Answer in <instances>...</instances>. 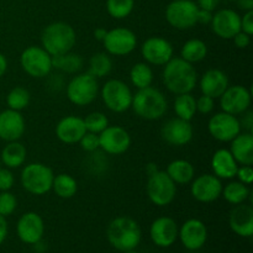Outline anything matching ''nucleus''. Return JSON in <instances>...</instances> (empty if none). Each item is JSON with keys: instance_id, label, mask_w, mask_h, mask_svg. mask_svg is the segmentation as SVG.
<instances>
[{"instance_id": "obj_48", "label": "nucleus", "mask_w": 253, "mask_h": 253, "mask_svg": "<svg viewBox=\"0 0 253 253\" xmlns=\"http://www.w3.org/2000/svg\"><path fill=\"white\" fill-rule=\"evenodd\" d=\"M212 11H209V10L204 9H198L197 14V22L198 24L203 25H209L212 20Z\"/></svg>"}, {"instance_id": "obj_23", "label": "nucleus", "mask_w": 253, "mask_h": 253, "mask_svg": "<svg viewBox=\"0 0 253 253\" xmlns=\"http://www.w3.org/2000/svg\"><path fill=\"white\" fill-rule=\"evenodd\" d=\"M56 136L61 142L66 145H74L81 141L86 132L84 120L79 116L68 115L62 118L56 126Z\"/></svg>"}, {"instance_id": "obj_44", "label": "nucleus", "mask_w": 253, "mask_h": 253, "mask_svg": "<svg viewBox=\"0 0 253 253\" xmlns=\"http://www.w3.org/2000/svg\"><path fill=\"white\" fill-rule=\"evenodd\" d=\"M236 177L239 179V182L244 183L246 185H251L253 180V169L251 166H241L237 168Z\"/></svg>"}, {"instance_id": "obj_19", "label": "nucleus", "mask_w": 253, "mask_h": 253, "mask_svg": "<svg viewBox=\"0 0 253 253\" xmlns=\"http://www.w3.org/2000/svg\"><path fill=\"white\" fill-rule=\"evenodd\" d=\"M211 30L222 40H232L241 31V16L232 9H221L212 15Z\"/></svg>"}, {"instance_id": "obj_38", "label": "nucleus", "mask_w": 253, "mask_h": 253, "mask_svg": "<svg viewBox=\"0 0 253 253\" xmlns=\"http://www.w3.org/2000/svg\"><path fill=\"white\" fill-rule=\"evenodd\" d=\"M135 0H106L108 14L114 19H125L132 12Z\"/></svg>"}, {"instance_id": "obj_17", "label": "nucleus", "mask_w": 253, "mask_h": 253, "mask_svg": "<svg viewBox=\"0 0 253 253\" xmlns=\"http://www.w3.org/2000/svg\"><path fill=\"white\" fill-rule=\"evenodd\" d=\"M190 183H192L190 193L197 202L212 203L221 197L224 187H222L221 179L216 175L207 173V174L194 178Z\"/></svg>"}, {"instance_id": "obj_41", "label": "nucleus", "mask_w": 253, "mask_h": 253, "mask_svg": "<svg viewBox=\"0 0 253 253\" xmlns=\"http://www.w3.org/2000/svg\"><path fill=\"white\" fill-rule=\"evenodd\" d=\"M78 143L81 145L82 150L85 151V152H96L99 150V135L98 133L88 132L86 131Z\"/></svg>"}, {"instance_id": "obj_47", "label": "nucleus", "mask_w": 253, "mask_h": 253, "mask_svg": "<svg viewBox=\"0 0 253 253\" xmlns=\"http://www.w3.org/2000/svg\"><path fill=\"white\" fill-rule=\"evenodd\" d=\"M242 119L240 120V124H241V127H244L247 132H252L253 127V113L252 111L247 110L245 111L244 114H241Z\"/></svg>"}, {"instance_id": "obj_2", "label": "nucleus", "mask_w": 253, "mask_h": 253, "mask_svg": "<svg viewBox=\"0 0 253 253\" xmlns=\"http://www.w3.org/2000/svg\"><path fill=\"white\" fill-rule=\"evenodd\" d=\"M131 109L140 119L148 121L160 120L167 113L168 103L165 94L152 85L137 89L132 96Z\"/></svg>"}, {"instance_id": "obj_7", "label": "nucleus", "mask_w": 253, "mask_h": 253, "mask_svg": "<svg viewBox=\"0 0 253 253\" xmlns=\"http://www.w3.org/2000/svg\"><path fill=\"white\" fill-rule=\"evenodd\" d=\"M100 95L106 108L113 113H125L131 109L132 91L125 82L120 79H109L100 89Z\"/></svg>"}, {"instance_id": "obj_18", "label": "nucleus", "mask_w": 253, "mask_h": 253, "mask_svg": "<svg viewBox=\"0 0 253 253\" xmlns=\"http://www.w3.org/2000/svg\"><path fill=\"white\" fill-rule=\"evenodd\" d=\"M16 232L24 244L37 245L44 234L43 219L35 211L25 212L17 221Z\"/></svg>"}, {"instance_id": "obj_36", "label": "nucleus", "mask_w": 253, "mask_h": 253, "mask_svg": "<svg viewBox=\"0 0 253 253\" xmlns=\"http://www.w3.org/2000/svg\"><path fill=\"white\" fill-rule=\"evenodd\" d=\"M113 71V61L106 52L94 53L89 59V73L95 78H104Z\"/></svg>"}, {"instance_id": "obj_10", "label": "nucleus", "mask_w": 253, "mask_h": 253, "mask_svg": "<svg viewBox=\"0 0 253 253\" xmlns=\"http://www.w3.org/2000/svg\"><path fill=\"white\" fill-rule=\"evenodd\" d=\"M198 5L193 0H173L166 7L165 16L168 24L177 30H189L197 22Z\"/></svg>"}, {"instance_id": "obj_31", "label": "nucleus", "mask_w": 253, "mask_h": 253, "mask_svg": "<svg viewBox=\"0 0 253 253\" xmlns=\"http://www.w3.org/2000/svg\"><path fill=\"white\" fill-rule=\"evenodd\" d=\"M52 190L56 195L62 199H71L78 192V183L76 178L72 177L68 173H59L54 175L52 183Z\"/></svg>"}, {"instance_id": "obj_51", "label": "nucleus", "mask_w": 253, "mask_h": 253, "mask_svg": "<svg viewBox=\"0 0 253 253\" xmlns=\"http://www.w3.org/2000/svg\"><path fill=\"white\" fill-rule=\"evenodd\" d=\"M236 1L241 10H245V11L253 10V0H236Z\"/></svg>"}, {"instance_id": "obj_34", "label": "nucleus", "mask_w": 253, "mask_h": 253, "mask_svg": "<svg viewBox=\"0 0 253 253\" xmlns=\"http://www.w3.org/2000/svg\"><path fill=\"white\" fill-rule=\"evenodd\" d=\"M130 81L132 85L137 89L147 88L152 85L153 71L146 62H138L133 64L130 71Z\"/></svg>"}, {"instance_id": "obj_25", "label": "nucleus", "mask_w": 253, "mask_h": 253, "mask_svg": "<svg viewBox=\"0 0 253 253\" xmlns=\"http://www.w3.org/2000/svg\"><path fill=\"white\" fill-rule=\"evenodd\" d=\"M230 229L241 237H251L253 235V209L251 205H235L230 211L229 216Z\"/></svg>"}, {"instance_id": "obj_53", "label": "nucleus", "mask_w": 253, "mask_h": 253, "mask_svg": "<svg viewBox=\"0 0 253 253\" xmlns=\"http://www.w3.org/2000/svg\"><path fill=\"white\" fill-rule=\"evenodd\" d=\"M7 71V59L2 53H0V78L4 77Z\"/></svg>"}, {"instance_id": "obj_6", "label": "nucleus", "mask_w": 253, "mask_h": 253, "mask_svg": "<svg viewBox=\"0 0 253 253\" xmlns=\"http://www.w3.org/2000/svg\"><path fill=\"white\" fill-rule=\"evenodd\" d=\"M100 91L98 78L91 76L89 72L74 76L67 84V98L77 106H86L93 103Z\"/></svg>"}, {"instance_id": "obj_37", "label": "nucleus", "mask_w": 253, "mask_h": 253, "mask_svg": "<svg viewBox=\"0 0 253 253\" xmlns=\"http://www.w3.org/2000/svg\"><path fill=\"white\" fill-rule=\"evenodd\" d=\"M31 95L30 91L24 86H15L9 91L6 96V105L7 109L16 111H22L29 106Z\"/></svg>"}, {"instance_id": "obj_40", "label": "nucleus", "mask_w": 253, "mask_h": 253, "mask_svg": "<svg viewBox=\"0 0 253 253\" xmlns=\"http://www.w3.org/2000/svg\"><path fill=\"white\" fill-rule=\"evenodd\" d=\"M17 208V199L10 190L0 192V215L4 217L10 216Z\"/></svg>"}, {"instance_id": "obj_5", "label": "nucleus", "mask_w": 253, "mask_h": 253, "mask_svg": "<svg viewBox=\"0 0 253 253\" xmlns=\"http://www.w3.org/2000/svg\"><path fill=\"white\" fill-rule=\"evenodd\" d=\"M54 173L48 166L35 162L26 165L21 170V185L32 195H44L52 190Z\"/></svg>"}, {"instance_id": "obj_46", "label": "nucleus", "mask_w": 253, "mask_h": 253, "mask_svg": "<svg viewBox=\"0 0 253 253\" xmlns=\"http://www.w3.org/2000/svg\"><path fill=\"white\" fill-rule=\"evenodd\" d=\"M232 40H234L235 46L240 49L247 48V47L250 46V43H251V36L242 31L237 32V34L232 37Z\"/></svg>"}, {"instance_id": "obj_50", "label": "nucleus", "mask_w": 253, "mask_h": 253, "mask_svg": "<svg viewBox=\"0 0 253 253\" xmlns=\"http://www.w3.org/2000/svg\"><path fill=\"white\" fill-rule=\"evenodd\" d=\"M7 236V221L4 216L0 215V245L5 241Z\"/></svg>"}, {"instance_id": "obj_27", "label": "nucleus", "mask_w": 253, "mask_h": 253, "mask_svg": "<svg viewBox=\"0 0 253 253\" xmlns=\"http://www.w3.org/2000/svg\"><path fill=\"white\" fill-rule=\"evenodd\" d=\"M230 152L234 156L236 162L241 166L253 165V135L252 132H240L231 141Z\"/></svg>"}, {"instance_id": "obj_55", "label": "nucleus", "mask_w": 253, "mask_h": 253, "mask_svg": "<svg viewBox=\"0 0 253 253\" xmlns=\"http://www.w3.org/2000/svg\"><path fill=\"white\" fill-rule=\"evenodd\" d=\"M123 253H138V252L136 251V250H128V251H125V252H123Z\"/></svg>"}, {"instance_id": "obj_15", "label": "nucleus", "mask_w": 253, "mask_h": 253, "mask_svg": "<svg viewBox=\"0 0 253 253\" xmlns=\"http://www.w3.org/2000/svg\"><path fill=\"white\" fill-rule=\"evenodd\" d=\"M194 130L190 121L173 118L166 121L161 127V137L166 143L175 147L188 145L193 140Z\"/></svg>"}, {"instance_id": "obj_30", "label": "nucleus", "mask_w": 253, "mask_h": 253, "mask_svg": "<svg viewBox=\"0 0 253 253\" xmlns=\"http://www.w3.org/2000/svg\"><path fill=\"white\" fill-rule=\"evenodd\" d=\"M83 64L84 61L81 54L73 53L72 51L52 57V68L63 72V73H77L83 68Z\"/></svg>"}, {"instance_id": "obj_35", "label": "nucleus", "mask_w": 253, "mask_h": 253, "mask_svg": "<svg viewBox=\"0 0 253 253\" xmlns=\"http://www.w3.org/2000/svg\"><path fill=\"white\" fill-rule=\"evenodd\" d=\"M174 113L177 118L192 121L197 114V99L190 93L177 95L174 100Z\"/></svg>"}, {"instance_id": "obj_8", "label": "nucleus", "mask_w": 253, "mask_h": 253, "mask_svg": "<svg viewBox=\"0 0 253 253\" xmlns=\"http://www.w3.org/2000/svg\"><path fill=\"white\" fill-rule=\"evenodd\" d=\"M148 199L157 207H167L174 200L177 194V184L165 170H160L148 175L146 185Z\"/></svg>"}, {"instance_id": "obj_54", "label": "nucleus", "mask_w": 253, "mask_h": 253, "mask_svg": "<svg viewBox=\"0 0 253 253\" xmlns=\"http://www.w3.org/2000/svg\"><path fill=\"white\" fill-rule=\"evenodd\" d=\"M158 168H157V165H155V163H148L147 167H146V172H147V175L152 174V173L157 172Z\"/></svg>"}, {"instance_id": "obj_28", "label": "nucleus", "mask_w": 253, "mask_h": 253, "mask_svg": "<svg viewBox=\"0 0 253 253\" xmlns=\"http://www.w3.org/2000/svg\"><path fill=\"white\" fill-rule=\"evenodd\" d=\"M26 147L22 143H20L19 141L7 142L6 146L1 150V155H0V160L9 169L24 166V163L26 162Z\"/></svg>"}, {"instance_id": "obj_21", "label": "nucleus", "mask_w": 253, "mask_h": 253, "mask_svg": "<svg viewBox=\"0 0 253 253\" xmlns=\"http://www.w3.org/2000/svg\"><path fill=\"white\" fill-rule=\"evenodd\" d=\"M178 237L183 246L189 251L202 249L208 240V229L199 219H189L180 226Z\"/></svg>"}, {"instance_id": "obj_24", "label": "nucleus", "mask_w": 253, "mask_h": 253, "mask_svg": "<svg viewBox=\"0 0 253 253\" xmlns=\"http://www.w3.org/2000/svg\"><path fill=\"white\" fill-rule=\"evenodd\" d=\"M229 85L227 74L217 68L208 69L199 81L200 91L203 95H208L212 99H219Z\"/></svg>"}, {"instance_id": "obj_16", "label": "nucleus", "mask_w": 253, "mask_h": 253, "mask_svg": "<svg viewBox=\"0 0 253 253\" xmlns=\"http://www.w3.org/2000/svg\"><path fill=\"white\" fill-rule=\"evenodd\" d=\"M219 99L222 111L237 116L249 110L251 106L252 95L246 86L229 85Z\"/></svg>"}, {"instance_id": "obj_33", "label": "nucleus", "mask_w": 253, "mask_h": 253, "mask_svg": "<svg viewBox=\"0 0 253 253\" xmlns=\"http://www.w3.org/2000/svg\"><path fill=\"white\" fill-rule=\"evenodd\" d=\"M221 195L229 204H242V203H245L250 198L249 185L244 184V183L239 182V180H234V182H230L229 184H226L222 188Z\"/></svg>"}, {"instance_id": "obj_26", "label": "nucleus", "mask_w": 253, "mask_h": 253, "mask_svg": "<svg viewBox=\"0 0 253 253\" xmlns=\"http://www.w3.org/2000/svg\"><path fill=\"white\" fill-rule=\"evenodd\" d=\"M239 163L234 158L229 150H217L211 158L212 174L216 175L220 179H232L236 177Z\"/></svg>"}, {"instance_id": "obj_1", "label": "nucleus", "mask_w": 253, "mask_h": 253, "mask_svg": "<svg viewBox=\"0 0 253 253\" xmlns=\"http://www.w3.org/2000/svg\"><path fill=\"white\" fill-rule=\"evenodd\" d=\"M163 84L170 93H192L198 83V73L194 66L180 57H173L165 64L162 73Z\"/></svg>"}, {"instance_id": "obj_43", "label": "nucleus", "mask_w": 253, "mask_h": 253, "mask_svg": "<svg viewBox=\"0 0 253 253\" xmlns=\"http://www.w3.org/2000/svg\"><path fill=\"white\" fill-rule=\"evenodd\" d=\"M15 183L14 174L9 168H0V192H7Z\"/></svg>"}, {"instance_id": "obj_32", "label": "nucleus", "mask_w": 253, "mask_h": 253, "mask_svg": "<svg viewBox=\"0 0 253 253\" xmlns=\"http://www.w3.org/2000/svg\"><path fill=\"white\" fill-rule=\"evenodd\" d=\"M208 54V46L199 39L188 40L180 48V58L189 63H199L204 61Z\"/></svg>"}, {"instance_id": "obj_14", "label": "nucleus", "mask_w": 253, "mask_h": 253, "mask_svg": "<svg viewBox=\"0 0 253 253\" xmlns=\"http://www.w3.org/2000/svg\"><path fill=\"white\" fill-rule=\"evenodd\" d=\"M172 43L165 37L152 36L148 37L141 46V54L146 63L152 64V66H165L167 62L173 58Z\"/></svg>"}, {"instance_id": "obj_20", "label": "nucleus", "mask_w": 253, "mask_h": 253, "mask_svg": "<svg viewBox=\"0 0 253 253\" xmlns=\"http://www.w3.org/2000/svg\"><path fill=\"white\" fill-rule=\"evenodd\" d=\"M178 231L179 227L174 219L169 216H161L151 224L150 237L156 246L167 249L177 241Z\"/></svg>"}, {"instance_id": "obj_12", "label": "nucleus", "mask_w": 253, "mask_h": 253, "mask_svg": "<svg viewBox=\"0 0 253 253\" xmlns=\"http://www.w3.org/2000/svg\"><path fill=\"white\" fill-rule=\"evenodd\" d=\"M242 127L237 116L227 114L225 111L217 113L210 118L208 123V131L212 138L220 142H231L240 132Z\"/></svg>"}, {"instance_id": "obj_45", "label": "nucleus", "mask_w": 253, "mask_h": 253, "mask_svg": "<svg viewBox=\"0 0 253 253\" xmlns=\"http://www.w3.org/2000/svg\"><path fill=\"white\" fill-rule=\"evenodd\" d=\"M241 31L250 36L253 35V10L246 11L244 16H241Z\"/></svg>"}, {"instance_id": "obj_3", "label": "nucleus", "mask_w": 253, "mask_h": 253, "mask_svg": "<svg viewBox=\"0 0 253 253\" xmlns=\"http://www.w3.org/2000/svg\"><path fill=\"white\" fill-rule=\"evenodd\" d=\"M141 236L140 225L128 216L115 217L106 229L109 244L121 252L136 250L141 242Z\"/></svg>"}, {"instance_id": "obj_9", "label": "nucleus", "mask_w": 253, "mask_h": 253, "mask_svg": "<svg viewBox=\"0 0 253 253\" xmlns=\"http://www.w3.org/2000/svg\"><path fill=\"white\" fill-rule=\"evenodd\" d=\"M22 71L32 78H46L52 68V56L41 46H29L20 56Z\"/></svg>"}, {"instance_id": "obj_22", "label": "nucleus", "mask_w": 253, "mask_h": 253, "mask_svg": "<svg viewBox=\"0 0 253 253\" xmlns=\"http://www.w3.org/2000/svg\"><path fill=\"white\" fill-rule=\"evenodd\" d=\"M26 130V123L21 111L6 110L0 113V138L5 142L19 141Z\"/></svg>"}, {"instance_id": "obj_39", "label": "nucleus", "mask_w": 253, "mask_h": 253, "mask_svg": "<svg viewBox=\"0 0 253 253\" xmlns=\"http://www.w3.org/2000/svg\"><path fill=\"white\" fill-rule=\"evenodd\" d=\"M83 120L86 131L98 133V135L109 126V119L106 118L105 114L100 113V111H93V113L88 114Z\"/></svg>"}, {"instance_id": "obj_42", "label": "nucleus", "mask_w": 253, "mask_h": 253, "mask_svg": "<svg viewBox=\"0 0 253 253\" xmlns=\"http://www.w3.org/2000/svg\"><path fill=\"white\" fill-rule=\"evenodd\" d=\"M215 108V99L208 95H202L197 99V113L208 115Z\"/></svg>"}, {"instance_id": "obj_49", "label": "nucleus", "mask_w": 253, "mask_h": 253, "mask_svg": "<svg viewBox=\"0 0 253 253\" xmlns=\"http://www.w3.org/2000/svg\"><path fill=\"white\" fill-rule=\"evenodd\" d=\"M220 0H198V7L199 9L209 10V11H214L219 5Z\"/></svg>"}, {"instance_id": "obj_4", "label": "nucleus", "mask_w": 253, "mask_h": 253, "mask_svg": "<svg viewBox=\"0 0 253 253\" xmlns=\"http://www.w3.org/2000/svg\"><path fill=\"white\" fill-rule=\"evenodd\" d=\"M76 30L63 21L47 25L41 34V47H43L52 57L71 52L76 46Z\"/></svg>"}, {"instance_id": "obj_29", "label": "nucleus", "mask_w": 253, "mask_h": 253, "mask_svg": "<svg viewBox=\"0 0 253 253\" xmlns=\"http://www.w3.org/2000/svg\"><path fill=\"white\" fill-rule=\"evenodd\" d=\"M166 173L175 184H189L195 175L194 166L187 160H174L167 166Z\"/></svg>"}, {"instance_id": "obj_11", "label": "nucleus", "mask_w": 253, "mask_h": 253, "mask_svg": "<svg viewBox=\"0 0 253 253\" xmlns=\"http://www.w3.org/2000/svg\"><path fill=\"white\" fill-rule=\"evenodd\" d=\"M103 44L106 53L110 56H127L137 46V37L135 32L127 27H115L106 32Z\"/></svg>"}, {"instance_id": "obj_13", "label": "nucleus", "mask_w": 253, "mask_h": 253, "mask_svg": "<svg viewBox=\"0 0 253 253\" xmlns=\"http://www.w3.org/2000/svg\"><path fill=\"white\" fill-rule=\"evenodd\" d=\"M131 146V136L127 131L119 125H109L99 133V148L111 156L125 153Z\"/></svg>"}, {"instance_id": "obj_56", "label": "nucleus", "mask_w": 253, "mask_h": 253, "mask_svg": "<svg viewBox=\"0 0 253 253\" xmlns=\"http://www.w3.org/2000/svg\"><path fill=\"white\" fill-rule=\"evenodd\" d=\"M231 1H234V0H231Z\"/></svg>"}, {"instance_id": "obj_52", "label": "nucleus", "mask_w": 253, "mask_h": 253, "mask_svg": "<svg viewBox=\"0 0 253 253\" xmlns=\"http://www.w3.org/2000/svg\"><path fill=\"white\" fill-rule=\"evenodd\" d=\"M106 32H108V30H105L104 27H98V29L94 30V37H95V40H98V41L103 42L106 36Z\"/></svg>"}]
</instances>
